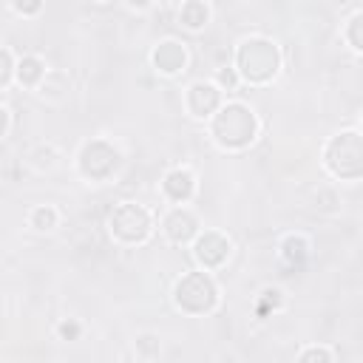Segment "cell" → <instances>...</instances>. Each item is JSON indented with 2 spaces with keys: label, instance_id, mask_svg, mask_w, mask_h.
Returning <instances> with one entry per match:
<instances>
[{
  "label": "cell",
  "instance_id": "obj_23",
  "mask_svg": "<svg viewBox=\"0 0 363 363\" xmlns=\"http://www.w3.org/2000/svg\"><path fill=\"white\" fill-rule=\"evenodd\" d=\"M6 130H9V111L0 105V136H3Z\"/></svg>",
  "mask_w": 363,
  "mask_h": 363
},
{
  "label": "cell",
  "instance_id": "obj_17",
  "mask_svg": "<svg viewBox=\"0 0 363 363\" xmlns=\"http://www.w3.org/2000/svg\"><path fill=\"white\" fill-rule=\"evenodd\" d=\"M136 354H139V357H156V354H159V340L150 337V335H142V337L136 340Z\"/></svg>",
  "mask_w": 363,
  "mask_h": 363
},
{
  "label": "cell",
  "instance_id": "obj_26",
  "mask_svg": "<svg viewBox=\"0 0 363 363\" xmlns=\"http://www.w3.org/2000/svg\"><path fill=\"white\" fill-rule=\"evenodd\" d=\"M94 3H105V0H94Z\"/></svg>",
  "mask_w": 363,
  "mask_h": 363
},
{
  "label": "cell",
  "instance_id": "obj_13",
  "mask_svg": "<svg viewBox=\"0 0 363 363\" xmlns=\"http://www.w3.org/2000/svg\"><path fill=\"white\" fill-rule=\"evenodd\" d=\"M17 79H20V85H28V88H34V85H40L43 82V77H45V65L37 60V57H23L20 62H17Z\"/></svg>",
  "mask_w": 363,
  "mask_h": 363
},
{
  "label": "cell",
  "instance_id": "obj_11",
  "mask_svg": "<svg viewBox=\"0 0 363 363\" xmlns=\"http://www.w3.org/2000/svg\"><path fill=\"white\" fill-rule=\"evenodd\" d=\"M162 190H164V196H167L170 201L184 204V201L193 196V190H196V176H193L187 167H176V170H170V173L164 176Z\"/></svg>",
  "mask_w": 363,
  "mask_h": 363
},
{
  "label": "cell",
  "instance_id": "obj_24",
  "mask_svg": "<svg viewBox=\"0 0 363 363\" xmlns=\"http://www.w3.org/2000/svg\"><path fill=\"white\" fill-rule=\"evenodd\" d=\"M218 82H221V85H230V88H233V85H235V77H233L230 71H221V74H218Z\"/></svg>",
  "mask_w": 363,
  "mask_h": 363
},
{
  "label": "cell",
  "instance_id": "obj_18",
  "mask_svg": "<svg viewBox=\"0 0 363 363\" xmlns=\"http://www.w3.org/2000/svg\"><path fill=\"white\" fill-rule=\"evenodd\" d=\"M281 303V292L278 289H264V298L258 303V315H267L269 309H275Z\"/></svg>",
  "mask_w": 363,
  "mask_h": 363
},
{
  "label": "cell",
  "instance_id": "obj_19",
  "mask_svg": "<svg viewBox=\"0 0 363 363\" xmlns=\"http://www.w3.org/2000/svg\"><path fill=\"white\" fill-rule=\"evenodd\" d=\"M11 74H14V62H11V54L6 51V48H0V88L11 79Z\"/></svg>",
  "mask_w": 363,
  "mask_h": 363
},
{
  "label": "cell",
  "instance_id": "obj_10",
  "mask_svg": "<svg viewBox=\"0 0 363 363\" xmlns=\"http://www.w3.org/2000/svg\"><path fill=\"white\" fill-rule=\"evenodd\" d=\"M150 62L156 65L159 74L173 77V74H179V71L187 65V51H184V45L176 43V40H162V43L153 48Z\"/></svg>",
  "mask_w": 363,
  "mask_h": 363
},
{
  "label": "cell",
  "instance_id": "obj_4",
  "mask_svg": "<svg viewBox=\"0 0 363 363\" xmlns=\"http://www.w3.org/2000/svg\"><path fill=\"white\" fill-rule=\"evenodd\" d=\"M173 303L187 315H204L218 303V289L207 272H187L173 286Z\"/></svg>",
  "mask_w": 363,
  "mask_h": 363
},
{
  "label": "cell",
  "instance_id": "obj_3",
  "mask_svg": "<svg viewBox=\"0 0 363 363\" xmlns=\"http://www.w3.org/2000/svg\"><path fill=\"white\" fill-rule=\"evenodd\" d=\"M323 164L329 167L332 176L343 182H354L363 173V145L357 130H343L332 136L323 147Z\"/></svg>",
  "mask_w": 363,
  "mask_h": 363
},
{
  "label": "cell",
  "instance_id": "obj_5",
  "mask_svg": "<svg viewBox=\"0 0 363 363\" xmlns=\"http://www.w3.org/2000/svg\"><path fill=\"white\" fill-rule=\"evenodd\" d=\"M108 224H111V235L116 241H122V244H142L153 230L150 213L145 207H139V204H130V201L119 204L111 213Z\"/></svg>",
  "mask_w": 363,
  "mask_h": 363
},
{
  "label": "cell",
  "instance_id": "obj_6",
  "mask_svg": "<svg viewBox=\"0 0 363 363\" xmlns=\"http://www.w3.org/2000/svg\"><path fill=\"white\" fill-rule=\"evenodd\" d=\"M116 167H119V150L105 139L88 142L79 153V173L91 182H105L108 176L116 173Z\"/></svg>",
  "mask_w": 363,
  "mask_h": 363
},
{
  "label": "cell",
  "instance_id": "obj_14",
  "mask_svg": "<svg viewBox=\"0 0 363 363\" xmlns=\"http://www.w3.org/2000/svg\"><path fill=\"white\" fill-rule=\"evenodd\" d=\"M306 252H309V244H306L303 235H286L284 244H281V255H284L286 264H303Z\"/></svg>",
  "mask_w": 363,
  "mask_h": 363
},
{
  "label": "cell",
  "instance_id": "obj_15",
  "mask_svg": "<svg viewBox=\"0 0 363 363\" xmlns=\"http://www.w3.org/2000/svg\"><path fill=\"white\" fill-rule=\"evenodd\" d=\"M57 224V210L54 207H37L31 213V227L34 230H51Z\"/></svg>",
  "mask_w": 363,
  "mask_h": 363
},
{
  "label": "cell",
  "instance_id": "obj_8",
  "mask_svg": "<svg viewBox=\"0 0 363 363\" xmlns=\"http://www.w3.org/2000/svg\"><path fill=\"white\" fill-rule=\"evenodd\" d=\"M193 255H196V261L204 267V269H216V267H221L227 258H230V241L221 235V233H204V235H199L196 238V244H193Z\"/></svg>",
  "mask_w": 363,
  "mask_h": 363
},
{
  "label": "cell",
  "instance_id": "obj_7",
  "mask_svg": "<svg viewBox=\"0 0 363 363\" xmlns=\"http://www.w3.org/2000/svg\"><path fill=\"white\" fill-rule=\"evenodd\" d=\"M218 105H221V88L216 82H193L184 94V108L196 119L213 116Z\"/></svg>",
  "mask_w": 363,
  "mask_h": 363
},
{
  "label": "cell",
  "instance_id": "obj_12",
  "mask_svg": "<svg viewBox=\"0 0 363 363\" xmlns=\"http://www.w3.org/2000/svg\"><path fill=\"white\" fill-rule=\"evenodd\" d=\"M179 20L187 26V28H201V26H207V20H210V9H207V3H201V0H184L182 3V9H179Z\"/></svg>",
  "mask_w": 363,
  "mask_h": 363
},
{
  "label": "cell",
  "instance_id": "obj_21",
  "mask_svg": "<svg viewBox=\"0 0 363 363\" xmlns=\"http://www.w3.org/2000/svg\"><path fill=\"white\" fill-rule=\"evenodd\" d=\"M11 6H14V11L17 14H37L40 9H43V0H11Z\"/></svg>",
  "mask_w": 363,
  "mask_h": 363
},
{
  "label": "cell",
  "instance_id": "obj_22",
  "mask_svg": "<svg viewBox=\"0 0 363 363\" xmlns=\"http://www.w3.org/2000/svg\"><path fill=\"white\" fill-rule=\"evenodd\" d=\"M77 335H79V323H77V320H62V323H60V337L74 340Z\"/></svg>",
  "mask_w": 363,
  "mask_h": 363
},
{
  "label": "cell",
  "instance_id": "obj_9",
  "mask_svg": "<svg viewBox=\"0 0 363 363\" xmlns=\"http://www.w3.org/2000/svg\"><path fill=\"white\" fill-rule=\"evenodd\" d=\"M162 230H164V235H167L173 244H187L190 238L199 235V221H196V216H193L184 204H176V207L164 216Z\"/></svg>",
  "mask_w": 363,
  "mask_h": 363
},
{
  "label": "cell",
  "instance_id": "obj_25",
  "mask_svg": "<svg viewBox=\"0 0 363 363\" xmlns=\"http://www.w3.org/2000/svg\"><path fill=\"white\" fill-rule=\"evenodd\" d=\"M130 6H133V9H147L150 0H130Z\"/></svg>",
  "mask_w": 363,
  "mask_h": 363
},
{
  "label": "cell",
  "instance_id": "obj_20",
  "mask_svg": "<svg viewBox=\"0 0 363 363\" xmlns=\"http://www.w3.org/2000/svg\"><path fill=\"white\" fill-rule=\"evenodd\" d=\"M298 360H303V363H309V360H332V352L329 349H318V346H312V349H303L301 354H298Z\"/></svg>",
  "mask_w": 363,
  "mask_h": 363
},
{
  "label": "cell",
  "instance_id": "obj_2",
  "mask_svg": "<svg viewBox=\"0 0 363 363\" xmlns=\"http://www.w3.org/2000/svg\"><path fill=\"white\" fill-rule=\"evenodd\" d=\"M281 68L278 45L267 37H250L235 51V71L247 82H269Z\"/></svg>",
  "mask_w": 363,
  "mask_h": 363
},
{
  "label": "cell",
  "instance_id": "obj_16",
  "mask_svg": "<svg viewBox=\"0 0 363 363\" xmlns=\"http://www.w3.org/2000/svg\"><path fill=\"white\" fill-rule=\"evenodd\" d=\"M360 20H363V14L354 11L352 20H349V26H346V31H343V37L349 40L352 51H360V48H363V40H360Z\"/></svg>",
  "mask_w": 363,
  "mask_h": 363
},
{
  "label": "cell",
  "instance_id": "obj_1",
  "mask_svg": "<svg viewBox=\"0 0 363 363\" xmlns=\"http://www.w3.org/2000/svg\"><path fill=\"white\" fill-rule=\"evenodd\" d=\"M210 133L213 139L227 147V150H241L247 147L255 133H258V119L255 113L241 105V102H227V105H218L216 113H213V122H210Z\"/></svg>",
  "mask_w": 363,
  "mask_h": 363
}]
</instances>
